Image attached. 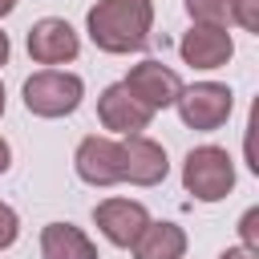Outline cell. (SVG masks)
Instances as JSON below:
<instances>
[{
	"instance_id": "277c9868",
	"label": "cell",
	"mask_w": 259,
	"mask_h": 259,
	"mask_svg": "<svg viewBox=\"0 0 259 259\" xmlns=\"http://www.w3.org/2000/svg\"><path fill=\"white\" fill-rule=\"evenodd\" d=\"M174 105H178V113H182V121L190 130L210 134V130H219L231 117L235 93L227 85H219V81H194V85H182V93L174 97Z\"/></svg>"
},
{
	"instance_id": "ffe728a7",
	"label": "cell",
	"mask_w": 259,
	"mask_h": 259,
	"mask_svg": "<svg viewBox=\"0 0 259 259\" xmlns=\"http://www.w3.org/2000/svg\"><path fill=\"white\" fill-rule=\"evenodd\" d=\"M8 53H12V45H8V32H0V65H8Z\"/></svg>"
},
{
	"instance_id": "2e32d148",
	"label": "cell",
	"mask_w": 259,
	"mask_h": 259,
	"mask_svg": "<svg viewBox=\"0 0 259 259\" xmlns=\"http://www.w3.org/2000/svg\"><path fill=\"white\" fill-rule=\"evenodd\" d=\"M16 235H20V219H16V210H12L8 202H0V251L12 247Z\"/></svg>"
},
{
	"instance_id": "52a82bcc",
	"label": "cell",
	"mask_w": 259,
	"mask_h": 259,
	"mask_svg": "<svg viewBox=\"0 0 259 259\" xmlns=\"http://www.w3.org/2000/svg\"><path fill=\"white\" fill-rule=\"evenodd\" d=\"M178 57L190 69H223L235 57V40L227 24H190V32L178 40Z\"/></svg>"
},
{
	"instance_id": "ba28073f",
	"label": "cell",
	"mask_w": 259,
	"mask_h": 259,
	"mask_svg": "<svg viewBox=\"0 0 259 259\" xmlns=\"http://www.w3.org/2000/svg\"><path fill=\"white\" fill-rule=\"evenodd\" d=\"M81 53V36L73 32L69 20L61 16H45L28 28V57L36 65H65Z\"/></svg>"
},
{
	"instance_id": "7402d4cb",
	"label": "cell",
	"mask_w": 259,
	"mask_h": 259,
	"mask_svg": "<svg viewBox=\"0 0 259 259\" xmlns=\"http://www.w3.org/2000/svg\"><path fill=\"white\" fill-rule=\"evenodd\" d=\"M0 113H4V85H0Z\"/></svg>"
},
{
	"instance_id": "7a4b0ae2",
	"label": "cell",
	"mask_w": 259,
	"mask_h": 259,
	"mask_svg": "<svg viewBox=\"0 0 259 259\" xmlns=\"http://www.w3.org/2000/svg\"><path fill=\"white\" fill-rule=\"evenodd\" d=\"M85 97V81L65 69H40L24 81V109L32 117H69Z\"/></svg>"
},
{
	"instance_id": "d6986e66",
	"label": "cell",
	"mask_w": 259,
	"mask_h": 259,
	"mask_svg": "<svg viewBox=\"0 0 259 259\" xmlns=\"http://www.w3.org/2000/svg\"><path fill=\"white\" fill-rule=\"evenodd\" d=\"M8 166H12V146H8L4 138H0V174H4Z\"/></svg>"
},
{
	"instance_id": "8992f818",
	"label": "cell",
	"mask_w": 259,
	"mask_h": 259,
	"mask_svg": "<svg viewBox=\"0 0 259 259\" xmlns=\"http://www.w3.org/2000/svg\"><path fill=\"white\" fill-rule=\"evenodd\" d=\"M73 166H77V178L89 186H117L121 182V142L89 134V138H81Z\"/></svg>"
},
{
	"instance_id": "e0dca14e",
	"label": "cell",
	"mask_w": 259,
	"mask_h": 259,
	"mask_svg": "<svg viewBox=\"0 0 259 259\" xmlns=\"http://www.w3.org/2000/svg\"><path fill=\"white\" fill-rule=\"evenodd\" d=\"M239 235H243V247L247 251H259V206H251L239 219Z\"/></svg>"
},
{
	"instance_id": "5bb4252c",
	"label": "cell",
	"mask_w": 259,
	"mask_h": 259,
	"mask_svg": "<svg viewBox=\"0 0 259 259\" xmlns=\"http://www.w3.org/2000/svg\"><path fill=\"white\" fill-rule=\"evenodd\" d=\"M194 24H227V0H186Z\"/></svg>"
},
{
	"instance_id": "44dd1931",
	"label": "cell",
	"mask_w": 259,
	"mask_h": 259,
	"mask_svg": "<svg viewBox=\"0 0 259 259\" xmlns=\"http://www.w3.org/2000/svg\"><path fill=\"white\" fill-rule=\"evenodd\" d=\"M12 8H16V0H0V20H4V16L12 12Z\"/></svg>"
},
{
	"instance_id": "7c38bea8",
	"label": "cell",
	"mask_w": 259,
	"mask_h": 259,
	"mask_svg": "<svg viewBox=\"0 0 259 259\" xmlns=\"http://www.w3.org/2000/svg\"><path fill=\"white\" fill-rule=\"evenodd\" d=\"M40 259H101L93 239L73 223H49L40 231Z\"/></svg>"
},
{
	"instance_id": "30bf717a",
	"label": "cell",
	"mask_w": 259,
	"mask_h": 259,
	"mask_svg": "<svg viewBox=\"0 0 259 259\" xmlns=\"http://www.w3.org/2000/svg\"><path fill=\"white\" fill-rule=\"evenodd\" d=\"M93 223L113 247H134V239L150 223V210L134 198H105V202L93 206Z\"/></svg>"
},
{
	"instance_id": "6da1fadb",
	"label": "cell",
	"mask_w": 259,
	"mask_h": 259,
	"mask_svg": "<svg viewBox=\"0 0 259 259\" xmlns=\"http://www.w3.org/2000/svg\"><path fill=\"white\" fill-rule=\"evenodd\" d=\"M150 28H154V0H97L85 16L89 40L113 57L146 49Z\"/></svg>"
},
{
	"instance_id": "8fae6325",
	"label": "cell",
	"mask_w": 259,
	"mask_h": 259,
	"mask_svg": "<svg viewBox=\"0 0 259 259\" xmlns=\"http://www.w3.org/2000/svg\"><path fill=\"white\" fill-rule=\"evenodd\" d=\"M97 117H101V125L105 130H113V134H121V138H130V134H142L146 125H150V109L121 85V81H113V85H105L101 89V97H97Z\"/></svg>"
},
{
	"instance_id": "5b68a950",
	"label": "cell",
	"mask_w": 259,
	"mask_h": 259,
	"mask_svg": "<svg viewBox=\"0 0 259 259\" xmlns=\"http://www.w3.org/2000/svg\"><path fill=\"white\" fill-rule=\"evenodd\" d=\"M121 85H125V89H130L150 113L174 105V97L182 93V77H178L170 65H162V61H138V65L125 73Z\"/></svg>"
},
{
	"instance_id": "4fadbf2b",
	"label": "cell",
	"mask_w": 259,
	"mask_h": 259,
	"mask_svg": "<svg viewBox=\"0 0 259 259\" xmlns=\"http://www.w3.org/2000/svg\"><path fill=\"white\" fill-rule=\"evenodd\" d=\"M134 259H182L186 255V231L178 223H146V231L134 239Z\"/></svg>"
},
{
	"instance_id": "9a60e30c",
	"label": "cell",
	"mask_w": 259,
	"mask_h": 259,
	"mask_svg": "<svg viewBox=\"0 0 259 259\" xmlns=\"http://www.w3.org/2000/svg\"><path fill=\"white\" fill-rule=\"evenodd\" d=\"M227 16L247 28V32H259V0H227Z\"/></svg>"
},
{
	"instance_id": "3957f363",
	"label": "cell",
	"mask_w": 259,
	"mask_h": 259,
	"mask_svg": "<svg viewBox=\"0 0 259 259\" xmlns=\"http://www.w3.org/2000/svg\"><path fill=\"white\" fill-rule=\"evenodd\" d=\"M182 186L198 202H219L235 186V162L223 146H198L182 162Z\"/></svg>"
},
{
	"instance_id": "9c48e42d",
	"label": "cell",
	"mask_w": 259,
	"mask_h": 259,
	"mask_svg": "<svg viewBox=\"0 0 259 259\" xmlns=\"http://www.w3.org/2000/svg\"><path fill=\"white\" fill-rule=\"evenodd\" d=\"M166 174H170V162H166V150H162L154 138L130 134V138L121 142V182L158 186Z\"/></svg>"
},
{
	"instance_id": "ac0fdd59",
	"label": "cell",
	"mask_w": 259,
	"mask_h": 259,
	"mask_svg": "<svg viewBox=\"0 0 259 259\" xmlns=\"http://www.w3.org/2000/svg\"><path fill=\"white\" fill-rule=\"evenodd\" d=\"M219 259H259V251H247V247H227Z\"/></svg>"
}]
</instances>
